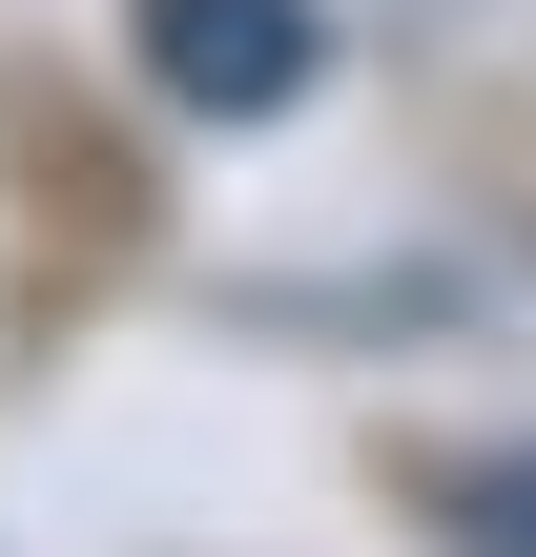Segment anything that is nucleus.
<instances>
[{
    "instance_id": "1",
    "label": "nucleus",
    "mask_w": 536,
    "mask_h": 557,
    "mask_svg": "<svg viewBox=\"0 0 536 557\" xmlns=\"http://www.w3.org/2000/svg\"><path fill=\"white\" fill-rule=\"evenodd\" d=\"M310 62H331V21H310V0H145V83H165V103H207V124L310 103Z\"/></svg>"
},
{
    "instance_id": "2",
    "label": "nucleus",
    "mask_w": 536,
    "mask_h": 557,
    "mask_svg": "<svg viewBox=\"0 0 536 557\" xmlns=\"http://www.w3.org/2000/svg\"><path fill=\"white\" fill-rule=\"evenodd\" d=\"M454 537H475V557H536V455H475V475H454Z\"/></svg>"
}]
</instances>
